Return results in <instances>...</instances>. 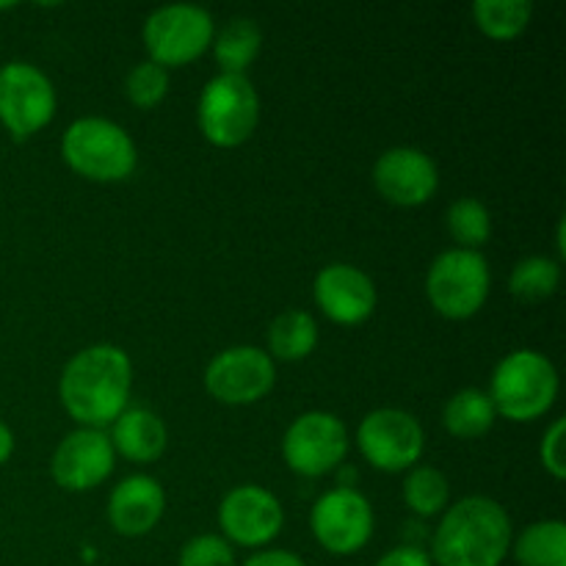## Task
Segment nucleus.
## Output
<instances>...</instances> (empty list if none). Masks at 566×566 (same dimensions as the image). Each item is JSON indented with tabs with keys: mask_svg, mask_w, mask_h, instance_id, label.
<instances>
[{
	"mask_svg": "<svg viewBox=\"0 0 566 566\" xmlns=\"http://www.w3.org/2000/svg\"><path fill=\"white\" fill-rule=\"evenodd\" d=\"M180 566H235V553L221 536L202 534L182 545Z\"/></svg>",
	"mask_w": 566,
	"mask_h": 566,
	"instance_id": "nucleus-28",
	"label": "nucleus"
},
{
	"mask_svg": "<svg viewBox=\"0 0 566 566\" xmlns=\"http://www.w3.org/2000/svg\"><path fill=\"white\" fill-rule=\"evenodd\" d=\"M451 486L448 479L434 468H412L403 481V501L418 517H434L446 512Z\"/></svg>",
	"mask_w": 566,
	"mask_h": 566,
	"instance_id": "nucleus-24",
	"label": "nucleus"
},
{
	"mask_svg": "<svg viewBox=\"0 0 566 566\" xmlns=\"http://www.w3.org/2000/svg\"><path fill=\"white\" fill-rule=\"evenodd\" d=\"M260 44H263V33H260L258 22L247 20V17L227 22L213 42V53L221 72L224 75H243L247 66L258 59Z\"/></svg>",
	"mask_w": 566,
	"mask_h": 566,
	"instance_id": "nucleus-21",
	"label": "nucleus"
},
{
	"mask_svg": "<svg viewBox=\"0 0 566 566\" xmlns=\"http://www.w3.org/2000/svg\"><path fill=\"white\" fill-rule=\"evenodd\" d=\"M497 412L495 403H492L490 392L481 390H462L446 403V412H442V420H446V429L451 431L453 437H462V440H475V437L486 434L495 423Z\"/></svg>",
	"mask_w": 566,
	"mask_h": 566,
	"instance_id": "nucleus-22",
	"label": "nucleus"
},
{
	"mask_svg": "<svg viewBox=\"0 0 566 566\" xmlns=\"http://www.w3.org/2000/svg\"><path fill=\"white\" fill-rule=\"evenodd\" d=\"M55 114V92L42 70L28 61L0 66V125L11 138L25 142L50 125Z\"/></svg>",
	"mask_w": 566,
	"mask_h": 566,
	"instance_id": "nucleus-7",
	"label": "nucleus"
},
{
	"mask_svg": "<svg viewBox=\"0 0 566 566\" xmlns=\"http://www.w3.org/2000/svg\"><path fill=\"white\" fill-rule=\"evenodd\" d=\"M448 232L453 241L462 243V249L479 252V247H484L492 235L490 210L479 199H459L448 208Z\"/></svg>",
	"mask_w": 566,
	"mask_h": 566,
	"instance_id": "nucleus-26",
	"label": "nucleus"
},
{
	"mask_svg": "<svg viewBox=\"0 0 566 566\" xmlns=\"http://www.w3.org/2000/svg\"><path fill=\"white\" fill-rule=\"evenodd\" d=\"M426 293L442 318H473L490 296V265L479 252L448 249L431 263Z\"/></svg>",
	"mask_w": 566,
	"mask_h": 566,
	"instance_id": "nucleus-6",
	"label": "nucleus"
},
{
	"mask_svg": "<svg viewBox=\"0 0 566 566\" xmlns=\"http://www.w3.org/2000/svg\"><path fill=\"white\" fill-rule=\"evenodd\" d=\"M318 346V324L310 313L302 310H287L276 315L269 329V348L282 363H298L310 357Z\"/></svg>",
	"mask_w": 566,
	"mask_h": 566,
	"instance_id": "nucleus-20",
	"label": "nucleus"
},
{
	"mask_svg": "<svg viewBox=\"0 0 566 566\" xmlns=\"http://www.w3.org/2000/svg\"><path fill=\"white\" fill-rule=\"evenodd\" d=\"M558 396V374L551 359L531 348H520L492 374L490 398L495 403V412L512 423H531L542 418L547 409L556 403Z\"/></svg>",
	"mask_w": 566,
	"mask_h": 566,
	"instance_id": "nucleus-3",
	"label": "nucleus"
},
{
	"mask_svg": "<svg viewBox=\"0 0 566 566\" xmlns=\"http://www.w3.org/2000/svg\"><path fill=\"white\" fill-rule=\"evenodd\" d=\"M514 562L520 566H566V525L562 520H542L528 525L512 542Z\"/></svg>",
	"mask_w": 566,
	"mask_h": 566,
	"instance_id": "nucleus-19",
	"label": "nucleus"
},
{
	"mask_svg": "<svg viewBox=\"0 0 566 566\" xmlns=\"http://www.w3.org/2000/svg\"><path fill=\"white\" fill-rule=\"evenodd\" d=\"M558 252H562V258L566 254V243H564V221L558 224Z\"/></svg>",
	"mask_w": 566,
	"mask_h": 566,
	"instance_id": "nucleus-33",
	"label": "nucleus"
},
{
	"mask_svg": "<svg viewBox=\"0 0 566 566\" xmlns=\"http://www.w3.org/2000/svg\"><path fill=\"white\" fill-rule=\"evenodd\" d=\"M260 122V99L247 75H216L199 97V130L213 147H238Z\"/></svg>",
	"mask_w": 566,
	"mask_h": 566,
	"instance_id": "nucleus-5",
	"label": "nucleus"
},
{
	"mask_svg": "<svg viewBox=\"0 0 566 566\" xmlns=\"http://www.w3.org/2000/svg\"><path fill=\"white\" fill-rule=\"evenodd\" d=\"M166 442H169V431H166L164 420L149 409H125L114 420L111 446L130 462H155L164 457Z\"/></svg>",
	"mask_w": 566,
	"mask_h": 566,
	"instance_id": "nucleus-18",
	"label": "nucleus"
},
{
	"mask_svg": "<svg viewBox=\"0 0 566 566\" xmlns=\"http://www.w3.org/2000/svg\"><path fill=\"white\" fill-rule=\"evenodd\" d=\"M562 282V265L551 258H525L509 276V291L523 302H542L553 296Z\"/></svg>",
	"mask_w": 566,
	"mask_h": 566,
	"instance_id": "nucleus-25",
	"label": "nucleus"
},
{
	"mask_svg": "<svg viewBox=\"0 0 566 566\" xmlns=\"http://www.w3.org/2000/svg\"><path fill=\"white\" fill-rule=\"evenodd\" d=\"M348 431L337 415L307 412L291 423L282 440V457L293 473L318 479L346 459Z\"/></svg>",
	"mask_w": 566,
	"mask_h": 566,
	"instance_id": "nucleus-11",
	"label": "nucleus"
},
{
	"mask_svg": "<svg viewBox=\"0 0 566 566\" xmlns=\"http://www.w3.org/2000/svg\"><path fill=\"white\" fill-rule=\"evenodd\" d=\"M11 453H14V434H11L9 426L0 420V464L9 462Z\"/></svg>",
	"mask_w": 566,
	"mask_h": 566,
	"instance_id": "nucleus-32",
	"label": "nucleus"
},
{
	"mask_svg": "<svg viewBox=\"0 0 566 566\" xmlns=\"http://www.w3.org/2000/svg\"><path fill=\"white\" fill-rule=\"evenodd\" d=\"M133 365L122 348L99 343L83 348L61 374V403L86 429H103L127 409Z\"/></svg>",
	"mask_w": 566,
	"mask_h": 566,
	"instance_id": "nucleus-1",
	"label": "nucleus"
},
{
	"mask_svg": "<svg viewBox=\"0 0 566 566\" xmlns=\"http://www.w3.org/2000/svg\"><path fill=\"white\" fill-rule=\"evenodd\" d=\"M243 566H307L291 551H263L249 558Z\"/></svg>",
	"mask_w": 566,
	"mask_h": 566,
	"instance_id": "nucleus-31",
	"label": "nucleus"
},
{
	"mask_svg": "<svg viewBox=\"0 0 566 566\" xmlns=\"http://www.w3.org/2000/svg\"><path fill=\"white\" fill-rule=\"evenodd\" d=\"M376 566H434V562H431L429 553H423L420 547L403 545V547H396V551L385 553V556L376 562Z\"/></svg>",
	"mask_w": 566,
	"mask_h": 566,
	"instance_id": "nucleus-30",
	"label": "nucleus"
},
{
	"mask_svg": "<svg viewBox=\"0 0 566 566\" xmlns=\"http://www.w3.org/2000/svg\"><path fill=\"white\" fill-rule=\"evenodd\" d=\"M61 153L72 171L94 182L127 180L136 169V144L116 122L86 116L66 127Z\"/></svg>",
	"mask_w": 566,
	"mask_h": 566,
	"instance_id": "nucleus-4",
	"label": "nucleus"
},
{
	"mask_svg": "<svg viewBox=\"0 0 566 566\" xmlns=\"http://www.w3.org/2000/svg\"><path fill=\"white\" fill-rule=\"evenodd\" d=\"M274 379V359L254 346L227 348L205 370V387L210 396L230 407H247L265 398Z\"/></svg>",
	"mask_w": 566,
	"mask_h": 566,
	"instance_id": "nucleus-12",
	"label": "nucleus"
},
{
	"mask_svg": "<svg viewBox=\"0 0 566 566\" xmlns=\"http://www.w3.org/2000/svg\"><path fill=\"white\" fill-rule=\"evenodd\" d=\"M114 453V446L103 429H77L55 448L50 473L64 490L88 492L111 475Z\"/></svg>",
	"mask_w": 566,
	"mask_h": 566,
	"instance_id": "nucleus-14",
	"label": "nucleus"
},
{
	"mask_svg": "<svg viewBox=\"0 0 566 566\" xmlns=\"http://www.w3.org/2000/svg\"><path fill=\"white\" fill-rule=\"evenodd\" d=\"M423 426L403 409H376L359 423L357 446L381 473H401L423 457Z\"/></svg>",
	"mask_w": 566,
	"mask_h": 566,
	"instance_id": "nucleus-10",
	"label": "nucleus"
},
{
	"mask_svg": "<svg viewBox=\"0 0 566 566\" xmlns=\"http://www.w3.org/2000/svg\"><path fill=\"white\" fill-rule=\"evenodd\" d=\"M219 523L227 539L241 547L269 545L285 523L280 501L269 490L243 484L232 490L219 506Z\"/></svg>",
	"mask_w": 566,
	"mask_h": 566,
	"instance_id": "nucleus-13",
	"label": "nucleus"
},
{
	"mask_svg": "<svg viewBox=\"0 0 566 566\" xmlns=\"http://www.w3.org/2000/svg\"><path fill=\"white\" fill-rule=\"evenodd\" d=\"M169 92V70L155 61H142L125 77V94L136 108H155Z\"/></svg>",
	"mask_w": 566,
	"mask_h": 566,
	"instance_id": "nucleus-27",
	"label": "nucleus"
},
{
	"mask_svg": "<svg viewBox=\"0 0 566 566\" xmlns=\"http://www.w3.org/2000/svg\"><path fill=\"white\" fill-rule=\"evenodd\" d=\"M374 182L387 202L398 208H420L434 197L440 186L434 160L415 147H396L379 155L374 166Z\"/></svg>",
	"mask_w": 566,
	"mask_h": 566,
	"instance_id": "nucleus-15",
	"label": "nucleus"
},
{
	"mask_svg": "<svg viewBox=\"0 0 566 566\" xmlns=\"http://www.w3.org/2000/svg\"><path fill=\"white\" fill-rule=\"evenodd\" d=\"M512 551V520L492 497H464L437 525L431 553L437 566H501Z\"/></svg>",
	"mask_w": 566,
	"mask_h": 566,
	"instance_id": "nucleus-2",
	"label": "nucleus"
},
{
	"mask_svg": "<svg viewBox=\"0 0 566 566\" xmlns=\"http://www.w3.org/2000/svg\"><path fill=\"white\" fill-rule=\"evenodd\" d=\"M315 304L329 321L340 326H357L376 310V287L357 265L332 263L315 276Z\"/></svg>",
	"mask_w": 566,
	"mask_h": 566,
	"instance_id": "nucleus-16",
	"label": "nucleus"
},
{
	"mask_svg": "<svg viewBox=\"0 0 566 566\" xmlns=\"http://www.w3.org/2000/svg\"><path fill=\"white\" fill-rule=\"evenodd\" d=\"M564 431H566V420L564 418L553 420V426L545 431V437H542V448H539L542 464H545V470L556 481H564V475H566Z\"/></svg>",
	"mask_w": 566,
	"mask_h": 566,
	"instance_id": "nucleus-29",
	"label": "nucleus"
},
{
	"mask_svg": "<svg viewBox=\"0 0 566 566\" xmlns=\"http://www.w3.org/2000/svg\"><path fill=\"white\" fill-rule=\"evenodd\" d=\"M166 509L164 486L153 475H130L111 492L108 520L116 534L144 536L160 523Z\"/></svg>",
	"mask_w": 566,
	"mask_h": 566,
	"instance_id": "nucleus-17",
	"label": "nucleus"
},
{
	"mask_svg": "<svg viewBox=\"0 0 566 566\" xmlns=\"http://www.w3.org/2000/svg\"><path fill=\"white\" fill-rule=\"evenodd\" d=\"M213 42V20L205 9L188 3L164 6L144 22V44L155 64L182 66L197 61Z\"/></svg>",
	"mask_w": 566,
	"mask_h": 566,
	"instance_id": "nucleus-8",
	"label": "nucleus"
},
{
	"mask_svg": "<svg viewBox=\"0 0 566 566\" xmlns=\"http://www.w3.org/2000/svg\"><path fill=\"white\" fill-rule=\"evenodd\" d=\"M531 14H534V6L528 0H479L473 6L475 25L497 42L517 39L528 28Z\"/></svg>",
	"mask_w": 566,
	"mask_h": 566,
	"instance_id": "nucleus-23",
	"label": "nucleus"
},
{
	"mask_svg": "<svg viewBox=\"0 0 566 566\" xmlns=\"http://www.w3.org/2000/svg\"><path fill=\"white\" fill-rule=\"evenodd\" d=\"M310 525L318 545L332 556H354L374 536V509L357 490L337 486L315 501Z\"/></svg>",
	"mask_w": 566,
	"mask_h": 566,
	"instance_id": "nucleus-9",
	"label": "nucleus"
}]
</instances>
